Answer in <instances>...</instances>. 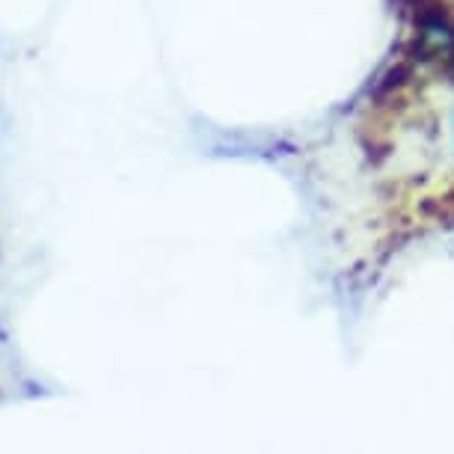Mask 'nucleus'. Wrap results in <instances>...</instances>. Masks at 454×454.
Segmentation results:
<instances>
[{"label": "nucleus", "instance_id": "nucleus-1", "mask_svg": "<svg viewBox=\"0 0 454 454\" xmlns=\"http://www.w3.org/2000/svg\"><path fill=\"white\" fill-rule=\"evenodd\" d=\"M416 54L436 63L449 78H454V19L445 12V6L422 4V10L416 15Z\"/></svg>", "mask_w": 454, "mask_h": 454}]
</instances>
